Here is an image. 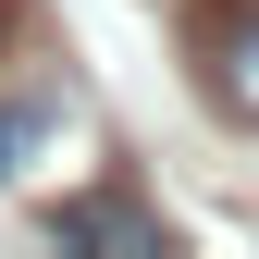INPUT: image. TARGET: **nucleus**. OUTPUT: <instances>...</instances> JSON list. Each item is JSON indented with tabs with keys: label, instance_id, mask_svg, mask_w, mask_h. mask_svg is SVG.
Masks as SVG:
<instances>
[{
	"label": "nucleus",
	"instance_id": "obj_2",
	"mask_svg": "<svg viewBox=\"0 0 259 259\" xmlns=\"http://www.w3.org/2000/svg\"><path fill=\"white\" fill-rule=\"evenodd\" d=\"M37 222H50V247H123V259H160V247H173V222H160L136 185H87V198H50Z\"/></svg>",
	"mask_w": 259,
	"mask_h": 259
},
{
	"label": "nucleus",
	"instance_id": "obj_1",
	"mask_svg": "<svg viewBox=\"0 0 259 259\" xmlns=\"http://www.w3.org/2000/svg\"><path fill=\"white\" fill-rule=\"evenodd\" d=\"M185 62H198V99L259 136V0H185Z\"/></svg>",
	"mask_w": 259,
	"mask_h": 259
},
{
	"label": "nucleus",
	"instance_id": "obj_3",
	"mask_svg": "<svg viewBox=\"0 0 259 259\" xmlns=\"http://www.w3.org/2000/svg\"><path fill=\"white\" fill-rule=\"evenodd\" d=\"M13 148H25V111H0V173H13Z\"/></svg>",
	"mask_w": 259,
	"mask_h": 259
}]
</instances>
